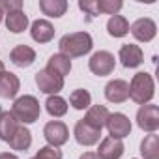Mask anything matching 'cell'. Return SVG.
Here are the masks:
<instances>
[{"label": "cell", "mask_w": 159, "mask_h": 159, "mask_svg": "<svg viewBox=\"0 0 159 159\" xmlns=\"http://www.w3.org/2000/svg\"><path fill=\"white\" fill-rule=\"evenodd\" d=\"M58 47H60V54L67 58H79V56L88 54L94 43L88 32H73V34H66L58 41Z\"/></svg>", "instance_id": "6da1fadb"}, {"label": "cell", "mask_w": 159, "mask_h": 159, "mask_svg": "<svg viewBox=\"0 0 159 159\" xmlns=\"http://www.w3.org/2000/svg\"><path fill=\"white\" fill-rule=\"evenodd\" d=\"M153 79L150 73H137L131 79V84H129V98L139 103V105H146L152 98H153Z\"/></svg>", "instance_id": "7a4b0ae2"}, {"label": "cell", "mask_w": 159, "mask_h": 159, "mask_svg": "<svg viewBox=\"0 0 159 159\" xmlns=\"http://www.w3.org/2000/svg\"><path fill=\"white\" fill-rule=\"evenodd\" d=\"M39 112H41V107L34 96H21L19 99H15L11 109V114L17 118V122H23V124H34L39 118Z\"/></svg>", "instance_id": "3957f363"}, {"label": "cell", "mask_w": 159, "mask_h": 159, "mask_svg": "<svg viewBox=\"0 0 159 159\" xmlns=\"http://www.w3.org/2000/svg\"><path fill=\"white\" fill-rule=\"evenodd\" d=\"M114 66H116V60H114V54L109 52V51H98L92 54V58L88 60V67L94 75L98 77H105V75H111L114 71Z\"/></svg>", "instance_id": "277c9868"}, {"label": "cell", "mask_w": 159, "mask_h": 159, "mask_svg": "<svg viewBox=\"0 0 159 159\" xmlns=\"http://www.w3.org/2000/svg\"><path fill=\"white\" fill-rule=\"evenodd\" d=\"M36 84L38 88L43 92V94H51V96H56L62 88H64V79L58 77L56 73H52L51 69H39L36 73Z\"/></svg>", "instance_id": "5b68a950"}, {"label": "cell", "mask_w": 159, "mask_h": 159, "mask_svg": "<svg viewBox=\"0 0 159 159\" xmlns=\"http://www.w3.org/2000/svg\"><path fill=\"white\" fill-rule=\"evenodd\" d=\"M43 137H45V140L49 142V146L58 148V146H62V144L67 142V139H69V129H67V125H66L64 122L52 120V122L45 124V127H43Z\"/></svg>", "instance_id": "8992f818"}, {"label": "cell", "mask_w": 159, "mask_h": 159, "mask_svg": "<svg viewBox=\"0 0 159 159\" xmlns=\"http://www.w3.org/2000/svg\"><path fill=\"white\" fill-rule=\"evenodd\" d=\"M137 124L142 131L153 133L159 127V109L157 105H140L137 112Z\"/></svg>", "instance_id": "52a82bcc"}, {"label": "cell", "mask_w": 159, "mask_h": 159, "mask_svg": "<svg viewBox=\"0 0 159 159\" xmlns=\"http://www.w3.org/2000/svg\"><path fill=\"white\" fill-rule=\"evenodd\" d=\"M73 135H75V140L81 144V146H94L99 142V137H101V131L88 125L84 120H79L75 124V129H73Z\"/></svg>", "instance_id": "ba28073f"}, {"label": "cell", "mask_w": 159, "mask_h": 159, "mask_svg": "<svg viewBox=\"0 0 159 159\" xmlns=\"http://www.w3.org/2000/svg\"><path fill=\"white\" fill-rule=\"evenodd\" d=\"M129 32L133 34L135 39L148 43V41H152V39L155 38L157 26H155V23H153L150 17H140V19H137V21L129 26Z\"/></svg>", "instance_id": "9c48e42d"}, {"label": "cell", "mask_w": 159, "mask_h": 159, "mask_svg": "<svg viewBox=\"0 0 159 159\" xmlns=\"http://www.w3.org/2000/svg\"><path fill=\"white\" fill-rule=\"evenodd\" d=\"M105 125H107V129H109L111 137L120 139V140L131 133V122H129V118H127L125 114H122V112L109 114V118H107V124H105Z\"/></svg>", "instance_id": "30bf717a"}, {"label": "cell", "mask_w": 159, "mask_h": 159, "mask_svg": "<svg viewBox=\"0 0 159 159\" xmlns=\"http://www.w3.org/2000/svg\"><path fill=\"white\" fill-rule=\"evenodd\" d=\"M118 58L122 62L124 67H139L144 60V54H142V49L135 43H125L120 47V52H118Z\"/></svg>", "instance_id": "8fae6325"}, {"label": "cell", "mask_w": 159, "mask_h": 159, "mask_svg": "<svg viewBox=\"0 0 159 159\" xmlns=\"http://www.w3.org/2000/svg\"><path fill=\"white\" fill-rule=\"evenodd\" d=\"M124 153V142L114 137H107L101 140L98 148V157L99 159H120Z\"/></svg>", "instance_id": "7c38bea8"}, {"label": "cell", "mask_w": 159, "mask_h": 159, "mask_svg": "<svg viewBox=\"0 0 159 159\" xmlns=\"http://www.w3.org/2000/svg\"><path fill=\"white\" fill-rule=\"evenodd\" d=\"M105 98L111 103H124L129 98V84L122 79H114L105 86Z\"/></svg>", "instance_id": "4fadbf2b"}, {"label": "cell", "mask_w": 159, "mask_h": 159, "mask_svg": "<svg viewBox=\"0 0 159 159\" xmlns=\"http://www.w3.org/2000/svg\"><path fill=\"white\" fill-rule=\"evenodd\" d=\"M10 60L17 66V67H30L36 60V51L28 45H17L11 49L10 52Z\"/></svg>", "instance_id": "5bb4252c"}, {"label": "cell", "mask_w": 159, "mask_h": 159, "mask_svg": "<svg viewBox=\"0 0 159 159\" xmlns=\"http://www.w3.org/2000/svg\"><path fill=\"white\" fill-rule=\"evenodd\" d=\"M30 34H32L34 41H38V43H49L54 38V26L49 21H45V19H38V21L32 23Z\"/></svg>", "instance_id": "9a60e30c"}, {"label": "cell", "mask_w": 159, "mask_h": 159, "mask_svg": "<svg viewBox=\"0 0 159 159\" xmlns=\"http://www.w3.org/2000/svg\"><path fill=\"white\" fill-rule=\"evenodd\" d=\"M21 88V83H19V77L15 73H4L2 77H0V98L4 99H11L17 96Z\"/></svg>", "instance_id": "2e32d148"}, {"label": "cell", "mask_w": 159, "mask_h": 159, "mask_svg": "<svg viewBox=\"0 0 159 159\" xmlns=\"http://www.w3.org/2000/svg\"><path fill=\"white\" fill-rule=\"evenodd\" d=\"M109 111H107V107L105 105H94V107H88V112H86V116L83 118L88 125H92V127H96V129H103V125L107 124V118H109Z\"/></svg>", "instance_id": "e0dca14e"}, {"label": "cell", "mask_w": 159, "mask_h": 159, "mask_svg": "<svg viewBox=\"0 0 159 159\" xmlns=\"http://www.w3.org/2000/svg\"><path fill=\"white\" fill-rule=\"evenodd\" d=\"M11 150H17V152H26L32 144V133L25 127V125H19L17 131L11 135V139L8 140Z\"/></svg>", "instance_id": "ac0fdd59"}, {"label": "cell", "mask_w": 159, "mask_h": 159, "mask_svg": "<svg viewBox=\"0 0 159 159\" xmlns=\"http://www.w3.org/2000/svg\"><path fill=\"white\" fill-rule=\"evenodd\" d=\"M17 127H19V122L10 111L0 112V139L8 142L11 139V135L17 131Z\"/></svg>", "instance_id": "d6986e66"}, {"label": "cell", "mask_w": 159, "mask_h": 159, "mask_svg": "<svg viewBox=\"0 0 159 159\" xmlns=\"http://www.w3.org/2000/svg\"><path fill=\"white\" fill-rule=\"evenodd\" d=\"M47 69H51L52 73H56L58 77H66V75H69V71H71V60L67 58V56H64V54H52L51 58H49V64H47Z\"/></svg>", "instance_id": "ffe728a7"}, {"label": "cell", "mask_w": 159, "mask_h": 159, "mask_svg": "<svg viewBox=\"0 0 159 159\" xmlns=\"http://www.w3.org/2000/svg\"><path fill=\"white\" fill-rule=\"evenodd\" d=\"M6 26L10 32L13 34H21L26 30L28 26V17L25 11H13V13H8L6 15Z\"/></svg>", "instance_id": "44dd1931"}, {"label": "cell", "mask_w": 159, "mask_h": 159, "mask_svg": "<svg viewBox=\"0 0 159 159\" xmlns=\"http://www.w3.org/2000/svg\"><path fill=\"white\" fill-rule=\"evenodd\" d=\"M107 32L112 38H124L129 32V23L124 15H112L107 23Z\"/></svg>", "instance_id": "7402d4cb"}, {"label": "cell", "mask_w": 159, "mask_h": 159, "mask_svg": "<svg viewBox=\"0 0 159 159\" xmlns=\"http://www.w3.org/2000/svg\"><path fill=\"white\" fill-rule=\"evenodd\" d=\"M140 153L144 159H159V137L157 135H146L140 142Z\"/></svg>", "instance_id": "603a6c76"}, {"label": "cell", "mask_w": 159, "mask_h": 159, "mask_svg": "<svg viewBox=\"0 0 159 159\" xmlns=\"http://www.w3.org/2000/svg\"><path fill=\"white\" fill-rule=\"evenodd\" d=\"M39 10L49 17H62L67 10L66 0H39Z\"/></svg>", "instance_id": "cb8c5ba5"}, {"label": "cell", "mask_w": 159, "mask_h": 159, "mask_svg": "<svg viewBox=\"0 0 159 159\" xmlns=\"http://www.w3.org/2000/svg\"><path fill=\"white\" fill-rule=\"evenodd\" d=\"M45 109H47V112L51 116L60 118V116H64L67 112V101L64 98H60V96H49L47 101H45Z\"/></svg>", "instance_id": "d4e9b609"}, {"label": "cell", "mask_w": 159, "mask_h": 159, "mask_svg": "<svg viewBox=\"0 0 159 159\" xmlns=\"http://www.w3.org/2000/svg\"><path fill=\"white\" fill-rule=\"evenodd\" d=\"M69 103H71V107L77 109V111H84V109L90 107V103H92V96H90L88 90L79 88V90H73V92H71V96H69Z\"/></svg>", "instance_id": "484cf974"}, {"label": "cell", "mask_w": 159, "mask_h": 159, "mask_svg": "<svg viewBox=\"0 0 159 159\" xmlns=\"http://www.w3.org/2000/svg\"><path fill=\"white\" fill-rule=\"evenodd\" d=\"M122 2L120 0H96V8L98 13H107V15H116L122 10Z\"/></svg>", "instance_id": "4316f807"}, {"label": "cell", "mask_w": 159, "mask_h": 159, "mask_svg": "<svg viewBox=\"0 0 159 159\" xmlns=\"http://www.w3.org/2000/svg\"><path fill=\"white\" fill-rule=\"evenodd\" d=\"M36 159H62V152L54 146H43L38 150Z\"/></svg>", "instance_id": "83f0119b"}, {"label": "cell", "mask_w": 159, "mask_h": 159, "mask_svg": "<svg viewBox=\"0 0 159 159\" xmlns=\"http://www.w3.org/2000/svg\"><path fill=\"white\" fill-rule=\"evenodd\" d=\"M0 10H6L8 13H13V11H23V2L21 0H2L0 2Z\"/></svg>", "instance_id": "f1b7e54d"}, {"label": "cell", "mask_w": 159, "mask_h": 159, "mask_svg": "<svg viewBox=\"0 0 159 159\" xmlns=\"http://www.w3.org/2000/svg\"><path fill=\"white\" fill-rule=\"evenodd\" d=\"M79 8H81L86 15L90 17H98V8H96V0H79Z\"/></svg>", "instance_id": "f546056e"}, {"label": "cell", "mask_w": 159, "mask_h": 159, "mask_svg": "<svg viewBox=\"0 0 159 159\" xmlns=\"http://www.w3.org/2000/svg\"><path fill=\"white\" fill-rule=\"evenodd\" d=\"M79 159H99V157H98V153H94V152H84Z\"/></svg>", "instance_id": "4dcf8cb0"}, {"label": "cell", "mask_w": 159, "mask_h": 159, "mask_svg": "<svg viewBox=\"0 0 159 159\" xmlns=\"http://www.w3.org/2000/svg\"><path fill=\"white\" fill-rule=\"evenodd\" d=\"M0 159H19V157H17V155H13V153L4 152V153H0Z\"/></svg>", "instance_id": "1f68e13d"}, {"label": "cell", "mask_w": 159, "mask_h": 159, "mask_svg": "<svg viewBox=\"0 0 159 159\" xmlns=\"http://www.w3.org/2000/svg\"><path fill=\"white\" fill-rule=\"evenodd\" d=\"M4 73H6V67H4V62H2V60H0V77H2Z\"/></svg>", "instance_id": "d6a6232c"}, {"label": "cell", "mask_w": 159, "mask_h": 159, "mask_svg": "<svg viewBox=\"0 0 159 159\" xmlns=\"http://www.w3.org/2000/svg\"><path fill=\"white\" fill-rule=\"evenodd\" d=\"M2 17H4V11H2V10H0V23H2Z\"/></svg>", "instance_id": "836d02e7"}, {"label": "cell", "mask_w": 159, "mask_h": 159, "mask_svg": "<svg viewBox=\"0 0 159 159\" xmlns=\"http://www.w3.org/2000/svg\"><path fill=\"white\" fill-rule=\"evenodd\" d=\"M32 159H36V157H32Z\"/></svg>", "instance_id": "e575fe53"}]
</instances>
